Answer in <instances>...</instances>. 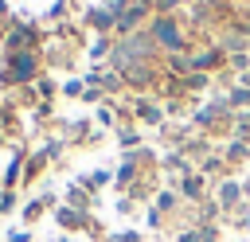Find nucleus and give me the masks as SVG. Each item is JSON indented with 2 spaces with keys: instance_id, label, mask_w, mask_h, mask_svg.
I'll list each match as a JSON object with an SVG mask.
<instances>
[{
  "instance_id": "1",
  "label": "nucleus",
  "mask_w": 250,
  "mask_h": 242,
  "mask_svg": "<svg viewBox=\"0 0 250 242\" xmlns=\"http://www.w3.org/2000/svg\"><path fill=\"white\" fill-rule=\"evenodd\" d=\"M8 78H16V82H23V78H31V55H12V66H8Z\"/></svg>"
},
{
  "instance_id": "8",
  "label": "nucleus",
  "mask_w": 250,
  "mask_h": 242,
  "mask_svg": "<svg viewBox=\"0 0 250 242\" xmlns=\"http://www.w3.org/2000/svg\"><path fill=\"white\" fill-rule=\"evenodd\" d=\"M180 242H199V238H195V234H184V238H180Z\"/></svg>"
},
{
  "instance_id": "7",
  "label": "nucleus",
  "mask_w": 250,
  "mask_h": 242,
  "mask_svg": "<svg viewBox=\"0 0 250 242\" xmlns=\"http://www.w3.org/2000/svg\"><path fill=\"white\" fill-rule=\"evenodd\" d=\"M238 199V187H223V203H234Z\"/></svg>"
},
{
  "instance_id": "6",
  "label": "nucleus",
  "mask_w": 250,
  "mask_h": 242,
  "mask_svg": "<svg viewBox=\"0 0 250 242\" xmlns=\"http://www.w3.org/2000/svg\"><path fill=\"white\" fill-rule=\"evenodd\" d=\"M199 183H203V180H199V176H191V180H188V183H184V191H188V195H199V191H203V187H199Z\"/></svg>"
},
{
  "instance_id": "2",
  "label": "nucleus",
  "mask_w": 250,
  "mask_h": 242,
  "mask_svg": "<svg viewBox=\"0 0 250 242\" xmlns=\"http://www.w3.org/2000/svg\"><path fill=\"white\" fill-rule=\"evenodd\" d=\"M156 39L168 43V47H180V31H176V23H172V20H160V23H156Z\"/></svg>"
},
{
  "instance_id": "3",
  "label": "nucleus",
  "mask_w": 250,
  "mask_h": 242,
  "mask_svg": "<svg viewBox=\"0 0 250 242\" xmlns=\"http://www.w3.org/2000/svg\"><path fill=\"white\" fill-rule=\"evenodd\" d=\"M215 62H219V51H207V55L191 59V66H199V70H203V66H215Z\"/></svg>"
},
{
  "instance_id": "4",
  "label": "nucleus",
  "mask_w": 250,
  "mask_h": 242,
  "mask_svg": "<svg viewBox=\"0 0 250 242\" xmlns=\"http://www.w3.org/2000/svg\"><path fill=\"white\" fill-rule=\"evenodd\" d=\"M141 117H145V121H160V109L148 105V101H141Z\"/></svg>"
},
{
  "instance_id": "5",
  "label": "nucleus",
  "mask_w": 250,
  "mask_h": 242,
  "mask_svg": "<svg viewBox=\"0 0 250 242\" xmlns=\"http://www.w3.org/2000/svg\"><path fill=\"white\" fill-rule=\"evenodd\" d=\"M137 20H141V12H137V8H133V12H125V16H121V31H129Z\"/></svg>"
}]
</instances>
